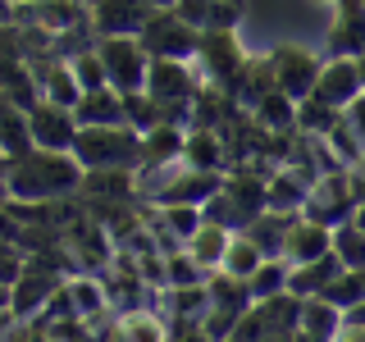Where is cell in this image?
<instances>
[{"label": "cell", "instance_id": "f6af8a7d", "mask_svg": "<svg viewBox=\"0 0 365 342\" xmlns=\"http://www.w3.org/2000/svg\"><path fill=\"white\" fill-rule=\"evenodd\" d=\"M5 169H9V160L0 155V201H9V192H5Z\"/></svg>", "mask_w": 365, "mask_h": 342}, {"label": "cell", "instance_id": "60d3db41", "mask_svg": "<svg viewBox=\"0 0 365 342\" xmlns=\"http://www.w3.org/2000/svg\"><path fill=\"white\" fill-rule=\"evenodd\" d=\"M169 342H210L201 324H169Z\"/></svg>", "mask_w": 365, "mask_h": 342}, {"label": "cell", "instance_id": "f1b7e54d", "mask_svg": "<svg viewBox=\"0 0 365 342\" xmlns=\"http://www.w3.org/2000/svg\"><path fill=\"white\" fill-rule=\"evenodd\" d=\"M123 123H128L137 137H146L151 128H160V123H169V119H165V105L142 87V91H123Z\"/></svg>", "mask_w": 365, "mask_h": 342}, {"label": "cell", "instance_id": "c3c4849f", "mask_svg": "<svg viewBox=\"0 0 365 342\" xmlns=\"http://www.w3.org/2000/svg\"><path fill=\"white\" fill-rule=\"evenodd\" d=\"M151 5H155V9H169V5H174V0H151Z\"/></svg>", "mask_w": 365, "mask_h": 342}, {"label": "cell", "instance_id": "d4e9b609", "mask_svg": "<svg viewBox=\"0 0 365 342\" xmlns=\"http://www.w3.org/2000/svg\"><path fill=\"white\" fill-rule=\"evenodd\" d=\"M114 338H119V342H169V319L160 311H151V306H142V311L119 315Z\"/></svg>", "mask_w": 365, "mask_h": 342}, {"label": "cell", "instance_id": "ba28073f", "mask_svg": "<svg viewBox=\"0 0 365 342\" xmlns=\"http://www.w3.org/2000/svg\"><path fill=\"white\" fill-rule=\"evenodd\" d=\"M201 83L205 78L192 73V60H151V68H146V91L165 105V119H169V105H192Z\"/></svg>", "mask_w": 365, "mask_h": 342}, {"label": "cell", "instance_id": "8d00e7d4", "mask_svg": "<svg viewBox=\"0 0 365 342\" xmlns=\"http://www.w3.org/2000/svg\"><path fill=\"white\" fill-rule=\"evenodd\" d=\"M68 68H73V78H78V87H83V91L110 87V73H106V64H101L96 46H91V51H83V55H73V60H68Z\"/></svg>", "mask_w": 365, "mask_h": 342}, {"label": "cell", "instance_id": "ee69618b", "mask_svg": "<svg viewBox=\"0 0 365 342\" xmlns=\"http://www.w3.org/2000/svg\"><path fill=\"white\" fill-rule=\"evenodd\" d=\"M0 28H14V0H0Z\"/></svg>", "mask_w": 365, "mask_h": 342}, {"label": "cell", "instance_id": "9c48e42d", "mask_svg": "<svg viewBox=\"0 0 365 342\" xmlns=\"http://www.w3.org/2000/svg\"><path fill=\"white\" fill-rule=\"evenodd\" d=\"M151 14H155L151 0H96L87 9L96 37H137Z\"/></svg>", "mask_w": 365, "mask_h": 342}, {"label": "cell", "instance_id": "b9f144b4", "mask_svg": "<svg viewBox=\"0 0 365 342\" xmlns=\"http://www.w3.org/2000/svg\"><path fill=\"white\" fill-rule=\"evenodd\" d=\"M334 342H365V328H356V324H342L338 333H334Z\"/></svg>", "mask_w": 365, "mask_h": 342}, {"label": "cell", "instance_id": "52a82bcc", "mask_svg": "<svg viewBox=\"0 0 365 342\" xmlns=\"http://www.w3.org/2000/svg\"><path fill=\"white\" fill-rule=\"evenodd\" d=\"M197 60H201V78H205V83L224 87L228 96H233L237 78H242V68H247V55H242V46H237L233 32H201Z\"/></svg>", "mask_w": 365, "mask_h": 342}, {"label": "cell", "instance_id": "d6a6232c", "mask_svg": "<svg viewBox=\"0 0 365 342\" xmlns=\"http://www.w3.org/2000/svg\"><path fill=\"white\" fill-rule=\"evenodd\" d=\"M329 247H334V256L342 260V269H365V233L351 219L329 233Z\"/></svg>", "mask_w": 365, "mask_h": 342}, {"label": "cell", "instance_id": "f5cc1de1", "mask_svg": "<svg viewBox=\"0 0 365 342\" xmlns=\"http://www.w3.org/2000/svg\"><path fill=\"white\" fill-rule=\"evenodd\" d=\"M237 5H242V0H237Z\"/></svg>", "mask_w": 365, "mask_h": 342}, {"label": "cell", "instance_id": "cb8c5ba5", "mask_svg": "<svg viewBox=\"0 0 365 342\" xmlns=\"http://www.w3.org/2000/svg\"><path fill=\"white\" fill-rule=\"evenodd\" d=\"M292 219L297 214H279V210H265V214H256L242 233L256 242L265 256H283V247H288V233H292Z\"/></svg>", "mask_w": 365, "mask_h": 342}, {"label": "cell", "instance_id": "d6986e66", "mask_svg": "<svg viewBox=\"0 0 365 342\" xmlns=\"http://www.w3.org/2000/svg\"><path fill=\"white\" fill-rule=\"evenodd\" d=\"M329 233L334 228H324V224H315V219H306V214H297L292 219V233H288V247H283V260L288 265H306V260H319V256H329Z\"/></svg>", "mask_w": 365, "mask_h": 342}, {"label": "cell", "instance_id": "2e32d148", "mask_svg": "<svg viewBox=\"0 0 365 342\" xmlns=\"http://www.w3.org/2000/svg\"><path fill=\"white\" fill-rule=\"evenodd\" d=\"M78 197H87V201H133L137 197V169H83Z\"/></svg>", "mask_w": 365, "mask_h": 342}, {"label": "cell", "instance_id": "e0dca14e", "mask_svg": "<svg viewBox=\"0 0 365 342\" xmlns=\"http://www.w3.org/2000/svg\"><path fill=\"white\" fill-rule=\"evenodd\" d=\"M182 137L187 128L182 123H160L142 137V160L137 169H169V165H182Z\"/></svg>", "mask_w": 365, "mask_h": 342}, {"label": "cell", "instance_id": "74e56055", "mask_svg": "<svg viewBox=\"0 0 365 342\" xmlns=\"http://www.w3.org/2000/svg\"><path fill=\"white\" fill-rule=\"evenodd\" d=\"M160 210V219H165L174 233L182 237V247H187V237L197 233V228L205 224V214H201V205H155Z\"/></svg>", "mask_w": 365, "mask_h": 342}, {"label": "cell", "instance_id": "f907efd6", "mask_svg": "<svg viewBox=\"0 0 365 342\" xmlns=\"http://www.w3.org/2000/svg\"><path fill=\"white\" fill-rule=\"evenodd\" d=\"M78 5H87V9H91V5H96V0H78Z\"/></svg>", "mask_w": 365, "mask_h": 342}, {"label": "cell", "instance_id": "7dc6e473", "mask_svg": "<svg viewBox=\"0 0 365 342\" xmlns=\"http://www.w3.org/2000/svg\"><path fill=\"white\" fill-rule=\"evenodd\" d=\"M356 68H361V87H365V55H356Z\"/></svg>", "mask_w": 365, "mask_h": 342}, {"label": "cell", "instance_id": "3957f363", "mask_svg": "<svg viewBox=\"0 0 365 342\" xmlns=\"http://www.w3.org/2000/svg\"><path fill=\"white\" fill-rule=\"evenodd\" d=\"M73 160L83 169H137L142 137L128 123H114V128H78Z\"/></svg>", "mask_w": 365, "mask_h": 342}, {"label": "cell", "instance_id": "6da1fadb", "mask_svg": "<svg viewBox=\"0 0 365 342\" xmlns=\"http://www.w3.org/2000/svg\"><path fill=\"white\" fill-rule=\"evenodd\" d=\"M78 182H83V165L73 160V151H23L9 160L5 169V192L9 201H64L78 197Z\"/></svg>", "mask_w": 365, "mask_h": 342}, {"label": "cell", "instance_id": "4fadbf2b", "mask_svg": "<svg viewBox=\"0 0 365 342\" xmlns=\"http://www.w3.org/2000/svg\"><path fill=\"white\" fill-rule=\"evenodd\" d=\"M329 55H365V0H334L329 5Z\"/></svg>", "mask_w": 365, "mask_h": 342}, {"label": "cell", "instance_id": "e575fe53", "mask_svg": "<svg viewBox=\"0 0 365 342\" xmlns=\"http://www.w3.org/2000/svg\"><path fill=\"white\" fill-rule=\"evenodd\" d=\"M324 146L334 151V160H338L342 169H356V165H361V155H365V142H361L356 133H351V123H347V119H338L334 128L324 133Z\"/></svg>", "mask_w": 365, "mask_h": 342}, {"label": "cell", "instance_id": "816d5d0a", "mask_svg": "<svg viewBox=\"0 0 365 342\" xmlns=\"http://www.w3.org/2000/svg\"><path fill=\"white\" fill-rule=\"evenodd\" d=\"M319 5H334V0H319Z\"/></svg>", "mask_w": 365, "mask_h": 342}, {"label": "cell", "instance_id": "603a6c76", "mask_svg": "<svg viewBox=\"0 0 365 342\" xmlns=\"http://www.w3.org/2000/svg\"><path fill=\"white\" fill-rule=\"evenodd\" d=\"M251 119L260 123L265 133H297V100L288 96V91H265V96L251 105Z\"/></svg>", "mask_w": 365, "mask_h": 342}, {"label": "cell", "instance_id": "1f68e13d", "mask_svg": "<svg viewBox=\"0 0 365 342\" xmlns=\"http://www.w3.org/2000/svg\"><path fill=\"white\" fill-rule=\"evenodd\" d=\"M319 296H324L329 306H338V311H351L356 301H365V269H338L334 283Z\"/></svg>", "mask_w": 365, "mask_h": 342}, {"label": "cell", "instance_id": "ac0fdd59", "mask_svg": "<svg viewBox=\"0 0 365 342\" xmlns=\"http://www.w3.org/2000/svg\"><path fill=\"white\" fill-rule=\"evenodd\" d=\"M73 119H78V128H114V123H123V96L114 87L83 91L73 105Z\"/></svg>", "mask_w": 365, "mask_h": 342}, {"label": "cell", "instance_id": "5bb4252c", "mask_svg": "<svg viewBox=\"0 0 365 342\" xmlns=\"http://www.w3.org/2000/svg\"><path fill=\"white\" fill-rule=\"evenodd\" d=\"M32 78H37V91L41 100H55V105H78V96H83V87H78L73 68L68 60H55V55H46V60H32Z\"/></svg>", "mask_w": 365, "mask_h": 342}, {"label": "cell", "instance_id": "7bdbcfd3", "mask_svg": "<svg viewBox=\"0 0 365 342\" xmlns=\"http://www.w3.org/2000/svg\"><path fill=\"white\" fill-rule=\"evenodd\" d=\"M342 324H356V328H365V301H356L351 311H342Z\"/></svg>", "mask_w": 365, "mask_h": 342}, {"label": "cell", "instance_id": "4316f807", "mask_svg": "<svg viewBox=\"0 0 365 342\" xmlns=\"http://www.w3.org/2000/svg\"><path fill=\"white\" fill-rule=\"evenodd\" d=\"M306 192H311V182H302L288 165H279V169L269 174V210H279V214H302Z\"/></svg>", "mask_w": 365, "mask_h": 342}, {"label": "cell", "instance_id": "5b68a950", "mask_svg": "<svg viewBox=\"0 0 365 342\" xmlns=\"http://www.w3.org/2000/svg\"><path fill=\"white\" fill-rule=\"evenodd\" d=\"M137 37H142L151 60H197V51H201V32L187 28L174 9H155Z\"/></svg>", "mask_w": 365, "mask_h": 342}, {"label": "cell", "instance_id": "9a60e30c", "mask_svg": "<svg viewBox=\"0 0 365 342\" xmlns=\"http://www.w3.org/2000/svg\"><path fill=\"white\" fill-rule=\"evenodd\" d=\"M182 165L187 169H210V174H228V142L220 128H187L182 137Z\"/></svg>", "mask_w": 365, "mask_h": 342}, {"label": "cell", "instance_id": "83f0119b", "mask_svg": "<svg viewBox=\"0 0 365 342\" xmlns=\"http://www.w3.org/2000/svg\"><path fill=\"white\" fill-rule=\"evenodd\" d=\"M228 237H233V233H228V228H220V224H210V219H205V224L197 228V233L187 237V256L197 260V265H205V269L215 274V269L224 265V251H228Z\"/></svg>", "mask_w": 365, "mask_h": 342}, {"label": "cell", "instance_id": "277c9868", "mask_svg": "<svg viewBox=\"0 0 365 342\" xmlns=\"http://www.w3.org/2000/svg\"><path fill=\"white\" fill-rule=\"evenodd\" d=\"M96 55L110 73V87L119 91H142L146 87V68H151V55H146L142 37H96Z\"/></svg>", "mask_w": 365, "mask_h": 342}, {"label": "cell", "instance_id": "8992f818", "mask_svg": "<svg viewBox=\"0 0 365 342\" xmlns=\"http://www.w3.org/2000/svg\"><path fill=\"white\" fill-rule=\"evenodd\" d=\"M306 219L324 224V228H338L347 224L351 214H356V192H351V169H342V174H324L311 182V192H306V205H302Z\"/></svg>", "mask_w": 365, "mask_h": 342}, {"label": "cell", "instance_id": "7402d4cb", "mask_svg": "<svg viewBox=\"0 0 365 342\" xmlns=\"http://www.w3.org/2000/svg\"><path fill=\"white\" fill-rule=\"evenodd\" d=\"M342 269V260L329 251V256H319V260H306V265H292V274H288V292L292 296H319L334 283V274Z\"/></svg>", "mask_w": 365, "mask_h": 342}, {"label": "cell", "instance_id": "30bf717a", "mask_svg": "<svg viewBox=\"0 0 365 342\" xmlns=\"http://www.w3.org/2000/svg\"><path fill=\"white\" fill-rule=\"evenodd\" d=\"M269 64H274V87L288 91L292 100H306L315 91V78H319V64L324 60H315L302 46H279V51L269 55Z\"/></svg>", "mask_w": 365, "mask_h": 342}, {"label": "cell", "instance_id": "7a4b0ae2", "mask_svg": "<svg viewBox=\"0 0 365 342\" xmlns=\"http://www.w3.org/2000/svg\"><path fill=\"white\" fill-rule=\"evenodd\" d=\"M265 210H269V174H260L256 165H233L224 174V187L201 205L205 219L228 228V233H242Z\"/></svg>", "mask_w": 365, "mask_h": 342}, {"label": "cell", "instance_id": "ab89813d", "mask_svg": "<svg viewBox=\"0 0 365 342\" xmlns=\"http://www.w3.org/2000/svg\"><path fill=\"white\" fill-rule=\"evenodd\" d=\"M342 119H347V123H351V133H356L361 142H365V91H361L356 100H351L347 110H342Z\"/></svg>", "mask_w": 365, "mask_h": 342}, {"label": "cell", "instance_id": "44dd1931", "mask_svg": "<svg viewBox=\"0 0 365 342\" xmlns=\"http://www.w3.org/2000/svg\"><path fill=\"white\" fill-rule=\"evenodd\" d=\"M23 151H32V123H28V110L0 96V155L14 160V155H23Z\"/></svg>", "mask_w": 365, "mask_h": 342}, {"label": "cell", "instance_id": "8fae6325", "mask_svg": "<svg viewBox=\"0 0 365 342\" xmlns=\"http://www.w3.org/2000/svg\"><path fill=\"white\" fill-rule=\"evenodd\" d=\"M28 123H32V146L41 151H73L78 142V119L68 105H55V100H37L28 110Z\"/></svg>", "mask_w": 365, "mask_h": 342}, {"label": "cell", "instance_id": "484cf974", "mask_svg": "<svg viewBox=\"0 0 365 342\" xmlns=\"http://www.w3.org/2000/svg\"><path fill=\"white\" fill-rule=\"evenodd\" d=\"M297 328L319 338V342H334V333L342 328V311L329 306L324 296H302V319H297Z\"/></svg>", "mask_w": 365, "mask_h": 342}, {"label": "cell", "instance_id": "bcb514c9", "mask_svg": "<svg viewBox=\"0 0 365 342\" xmlns=\"http://www.w3.org/2000/svg\"><path fill=\"white\" fill-rule=\"evenodd\" d=\"M351 224H356L361 233H365V201H356V214H351Z\"/></svg>", "mask_w": 365, "mask_h": 342}, {"label": "cell", "instance_id": "681fc988", "mask_svg": "<svg viewBox=\"0 0 365 342\" xmlns=\"http://www.w3.org/2000/svg\"><path fill=\"white\" fill-rule=\"evenodd\" d=\"M14 5H46V0H14Z\"/></svg>", "mask_w": 365, "mask_h": 342}, {"label": "cell", "instance_id": "d590c367", "mask_svg": "<svg viewBox=\"0 0 365 342\" xmlns=\"http://www.w3.org/2000/svg\"><path fill=\"white\" fill-rule=\"evenodd\" d=\"M210 279V269L197 265V260L187 256V247L174 251V256H165V283L169 288H192V283H205Z\"/></svg>", "mask_w": 365, "mask_h": 342}, {"label": "cell", "instance_id": "7c38bea8", "mask_svg": "<svg viewBox=\"0 0 365 342\" xmlns=\"http://www.w3.org/2000/svg\"><path fill=\"white\" fill-rule=\"evenodd\" d=\"M361 68L356 60H347V55H324V64H319V78H315V100H324V105L334 110H347L351 100L361 96Z\"/></svg>", "mask_w": 365, "mask_h": 342}, {"label": "cell", "instance_id": "836d02e7", "mask_svg": "<svg viewBox=\"0 0 365 342\" xmlns=\"http://www.w3.org/2000/svg\"><path fill=\"white\" fill-rule=\"evenodd\" d=\"M338 119H342V110L324 105V100H315V96L297 100V133H306V137H324Z\"/></svg>", "mask_w": 365, "mask_h": 342}, {"label": "cell", "instance_id": "f546056e", "mask_svg": "<svg viewBox=\"0 0 365 342\" xmlns=\"http://www.w3.org/2000/svg\"><path fill=\"white\" fill-rule=\"evenodd\" d=\"M288 274H292V265L283 256H265V260H260V269L247 279L251 306H256V301H269V296H279V292H288Z\"/></svg>", "mask_w": 365, "mask_h": 342}, {"label": "cell", "instance_id": "f35d334b", "mask_svg": "<svg viewBox=\"0 0 365 342\" xmlns=\"http://www.w3.org/2000/svg\"><path fill=\"white\" fill-rule=\"evenodd\" d=\"M174 14L187 23V28H197V32H205V19H210V0H174Z\"/></svg>", "mask_w": 365, "mask_h": 342}, {"label": "cell", "instance_id": "ffe728a7", "mask_svg": "<svg viewBox=\"0 0 365 342\" xmlns=\"http://www.w3.org/2000/svg\"><path fill=\"white\" fill-rule=\"evenodd\" d=\"M64 292H68V306H73V315L91 324V319H101L110 311V296H106V283L91 279V274H68L64 279Z\"/></svg>", "mask_w": 365, "mask_h": 342}, {"label": "cell", "instance_id": "4dcf8cb0", "mask_svg": "<svg viewBox=\"0 0 365 342\" xmlns=\"http://www.w3.org/2000/svg\"><path fill=\"white\" fill-rule=\"evenodd\" d=\"M260 260H265V251L251 242L247 233H233L228 237V251H224V274H233V279H251V274L260 269Z\"/></svg>", "mask_w": 365, "mask_h": 342}]
</instances>
